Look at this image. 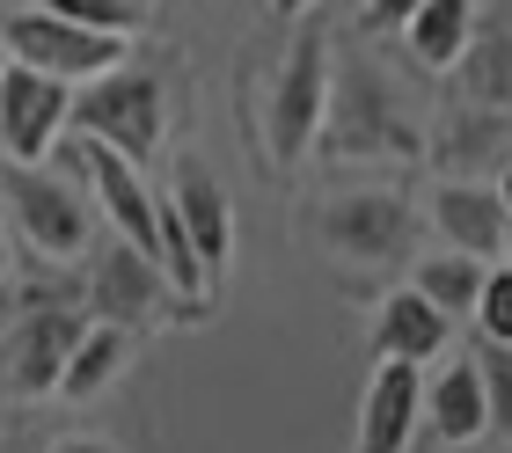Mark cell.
<instances>
[{
    "instance_id": "3",
    "label": "cell",
    "mask_w": 512,
    "mask_h": 453,
    "mask_svg": "<svg viewBox=\"0 0 512 453\" xmlns=\"http://www.w3.org/2000/svg\"><path fill=\"white\" fill-rule=\"evenodd\" d=\"M88 307H81V278L74 285H22V307L0 337V388L15 402H44L59 388L66 351L81 344Z\"/></svg>"
},
{
    "instance_id": "6",
    "label": "cell",
    "mask_w": 512,
    "mask_h": 453,
    "mask_svg": "<svg viewBox=\"0 0 512 453\" xmlns=\"http://www.w3.org/2000/svg\"><path fill=\"white\" fill-rule=\"evenodd\" d=\"M330 59H337V44L322 30H293L286 59L271 66L264 110H256V132H264V161H271V169H293V161L315 154L322 95H330Z\"/></svg>"
},
{
    "instance_id": "7",
    "label": "cell",
    "mask_w": 512,
    "mask_h": 453,
    "mask_svg": "<svg viewBox=\"0 0 512 453\" xmlns=\"http://www.w3.org/2000/svg\"><path fill=\"white\" fill-rule=\"evenodd\" d=\"M0 52L44 81H59V88H88L103 74H118V66H132V37H103V30L59 22L44 8H22V15L0 22Z\"/></svg>"
},
{
    "instance_id": "12",
    "label": "cell",
    "mask_w": 512,
    "mask_h": 453,
    "mask_svg": "<svg viewBox=\"0 0 512 453\" xmlns=\"http://www.w3.org/2000/svg\"><path fill=\"white\" fill-rule=\"evenodd\" d=\"M66 103H74V88L30 74V66H0V154L15 161V169H37L44 154L66 139Z\"/></svg>"
},
{
    "instance_id": "13",
    "label": "cell",
    "mask_w": 512,
    "mask_h": 453,
    "mask_svg": "<svg viewBox=\"0 0 512 453\" xmlns=\"http://www.w3.org/2000/svg\"><path fill=\"white\" fill-rule=\"evenodd\" d=\"M417 432H432L439 446H454V453H469V446H483L491 432H505V410L491 402V388H483L476 359H447V366L425 380Z\"/></svg>"
},
{
    "instance_id": "11",
    "label": "cell",
    "mask_w": 512,
    "mask_h": 453,
    "mask_svg": "<svg viewBox=\"0 0 512 453\" xmlns=\"http://www.w3.org/2000/svg\"><path fill=\"white\" fill-rule=\"evenodd\" d=\"M439 249H461L476 264H505L512 256V205H505V183H432L425 212H417Z\"/></svg>"
},
{
    "instance_id": "26",
    "label": "cell",
    "mask_w": 512,
    "mask_h": 453,
    "mask_svg": "<svg viewBox=\"0 0 512 453\" xmlns=\"http://www.w3.org/2000/svg\"><path fill=\"white\" fill-rule=\"evenodd\" d=\"M15 278V242H8V220H0V285Z\"/></svg>"
},
{
    "instance_id": "2",
    "label": "cell",
    "mask_w": 512,
    "mask_h": 453,
    "mask_svg": "<svg viewBox=\"0 0 512 453\" xmlns=\"http://www.w3.org/2000/svg\"><path fill=\"white\" fill-rule=\"evenodd\" d=\"M315 242L344 271V293H381V278L410 271L425 220H417V205L403 190L366 183V190H337V198L315 205Z\"/></svg>"
},
{
    "instance_id": "17",
    "label": "cell",
    "mask_w": 512,
    "mask_h": 453,
    "mask_svg": "<svg viewBox=\"0 0 512 453\" xmlns=\"http://www.w3.org/2000/svg\"><path fill=\"white\" fill-rule=\"evenodd\" d=\"M139 366V337L118 322H88L81 329V344L66 351V366H59V402H74V410H88V402H103L118 380Z\"/></svg>"
},
{
    "instance_id": "9",
    "label": "cell",
    "mask_w": 512,
    "mask_h": 453,
    "mask_svg": "<svg viewBox=\"0 0 512 453\" xmlns=\"http://www.w3.org/2000/svg\"><path fill=\"white\" fill-rule=\"evenodd\" d=\"M154 198L169 205V220L183 227V242H191L198 271H205V285H213V293H220L227 264H235V205H227L220 176L205 169L198 154H176V161H169V183H161Z\"/></svg>"
},
{
    "instance_id": "23",
    "label": "cell",
    "mask_w": 512,
    "mask_h": 453,
    "mask_svg": "<svg viewBox=\"0 0 512 453\" xmlns=\"http://www.w3.org/2000/svg\"><path fill=\"white\" fill-rule=\"evenodd\" d=\"M44 453H125L118 439H96V432H66V439H52Z\"/></svg>"
},
{
    "instance_id": "22",
    "label": "cell",
    "mask_w": 512,
    "mask_h": 453,
    "mask_svg": "<svg viewBox=\"0 0 512 453\" xmlns=\"http://www.w3.org/2000/svg\"><path fill=\"white\" fill-rule=\"evenodd\" d=\"M410 8H417V0H359V30L366 37H388V30H403Z\"/></svg>"
},
{
    "instance_id": "15",
    "label": "cell",
    "mask_w": 512,
    "mask_h": 453,
    "mask_svg": "<svg viewBox=\"0 0 512 453\" xmlns=\"http://www.w3.org/2000/svg\"><path fill=\"white\" fill-rule=\"evenodd\" d=\"M447 103H512V30H505V0H483L476 8V30L461 44L454 74H447Z\"/></svg>"
},
{
    "instance_id": "16",
    "label": "cell",
    "mask_w": 512,
    "mask_h": 453,
    "mask_svg": "<svg viewBox=\"0 0 512 453\" xmlns=\"http://www.w3.org/2000/svg\"><path fill=\"white\" fill-rule=\"evenodd\" d=\"M447 337H454V322H439L410 285H381V293H374V337H366V344H374V359L425 373L439 351H447Z\"/></svg>"
},
{
    "instance_id": "5",
    "label": "cell",
    "mask_w": 512,
    "mask_h": 453,
    "mask_svg": "<svg viewBox=\"0 0 512 453\" xmlns=\"http://www.w3.org/2000/svg\"><path fill=\"white\" fill-rule=\"evenodd\" d=\"M0 205H8V227L30 242L44 264H81V256H96V205H88V190L66 176V169H15V161H0Z\"/></svg>"
},
{
    "instance_id": "20",
    "label": "cell",
    "mask_w": 512,
    "mask_h": 453,
    "mask_svg": "<svg viewBox=\"0 0 512 453\" xmlns=\"http://www.w3.org/2000/svg\"><path fill=\"white\" fill-rule=\"evenodd\" d=\"M37 8L59 22H81V30H103V37H132L147 22V0H37Z\"/></svg>"
},
{
    "instance_id": "19",
    "label": "cell",
    "mask_w": 512,
    "mask_h": 453,
    "mask_svg": "<svg viewBox=\"0 0 512 453\" xmlns=\"http://www.w3.org/2000/svg\"><path fill=\"white\" fill-rule=\"evenodd\" d=\"M491 271L498 264H476V256H461V249H417L403 285L432 307L439 322H469V307H476V293H483V278H491Z\"/></svg>"
},
{
    "instance_id": "1",
    "label": "cell",
    "mask_w": 512,
    "mask_h": 453,
    "mask_svg": "<svg viewBox=\"0 0 512 453\" xmlns=\"http://www.w3.org/2000/svg\"><path fill=\"white\" fill-rule=\"evenodd\" d=\"M425 154V125L403 103V81L366 52L330 59V95H322L315 161L322 169H403Z\"/></svg>"
},
{
    "instance_id": "8",
    "label": "cell",
    "mask_w": 512,
    "mask_h": 453,
    "mask_svg": "<svg viewBox=\"0 0 512 453\" xmlns=\"http://www.w3.org/2000/svg\"><path fill=\"white\" fill-rule=\"evenodd\" d=\"M425 169L439 183H505L512 176V110L491 103H447L425 125Z\"/></svg>"
},
{
    "instance_id": "25",
    "label": "cell",
    "mask_w": 512,
    "mask_h": 453,
    "mask_svg": "<svg viewBox=\"0 0 512 453\" xmlns=\"http://www.w3.org/2000/svg\"><path fill=\"white\" fill-rule=\"evenodd\" d=\"M15 307H22V285L8 278V285H0V337H8V322H15Z\"/></svg>"
},
{
    "instance_id": "14",
    "label": "cell",
    "mask_w": 512,
    "mask_h": 453,
    "mask_svg": "<svg viewBox=\"0 0 512 453\" xmlns=\"http://www.w3.org/2000/svg\"><path fill=\"white\" fill-rule=\"evenodd\" d=\"M417 402H425V373L374 359V380H366L359 424H352V453H410L417 446Z\"/></svg>"
},
{
    "instance_id": "18",
    "label": "cell",
    "mask_w": 512,
    "mask_h": 453,
    "mask_svg": "<svg viewBox=\"0 0 512 453\" xmlns=\"http://www.w3.org/2000/svg\"><path fill=\"white\" fill-rule=\"evenodd\" d=\"M476 8H483V0H417V8L403 15L395 37H403V52H410L417 74H432V81L454 74L461 44H469V30H476Z\"/></svg>"
},
{
    "instance_id": "4",
    "label": "cell",
    "mask_w": 512,
    "mask_h": 453,
    "mask_svg": "<svg viewBox=\"0 0 512 453\" xmlns=\"http://www.w3.org/2000/svg\"><path fill=\"white\" fill-rule=\"evenodd\" d=\"M66 132L96 139V147H110V154H125V161L147 169L161 154V139H169V88H161V74H147V66H118V74L74 88Z\"/></svg>"
},
{
    "instance_id": "24",
    "label": "cell",
    "mask_w": 512,
    "mask_h": 453,
    "mask_svg": "<svg viewBox=\"0 0 512 453\" xmlns=\"http://www.w3.org/2000/svg\"><path fill=\"white\" fill-rule=\"evenodd\" d=\"M264 8H271V22H308L322 0H264Z\"/></svg>"
},
{
    "instance_id": "21",
    "label": "cell",
    "mask_w": 512,
    "mask_h": 453,
    "mask_svg": "<svg viewBox=\"0 0 512 453\" xmlns=\"http://www.w3.org/2000/svg\"><path fill=\"white\" fill-rule=\"evenodd\" d=\"M469 322H476V344H512V271H505V264L483 278Z\"/></svg>"
},
{
    "instance_id": "27",
    "label": "cell",
    "mask_w": 512,
    "mask_h": 453,
    "mask_svg": "<svg viewBox=\"0 0 512 453\" xmlns=\"http://www.w3.org/2000/svg\"><path fill=\"white\" fill-rule=\"evenodd\" d=\"M0 66H8V52H0Z\"/></svg>"
},
{
    "instance_id": "10",
    "label": "cell",
    "mask_w": 512,
    "mask_h": 453,
    "mask_svg": "<svg viewBox=\"0 0 512 453\" xmlns=\"http://www.w3.org/2000/svg\"><path fill=\"white\" fill-rule=\"evenodd\" d=\"M81 307H88V322H118V329H154V322H183V307L169 293V278L154 271V256H139L125 242H110L96 264H88L81 278Z\"/></svg>"
}]
</instances>
